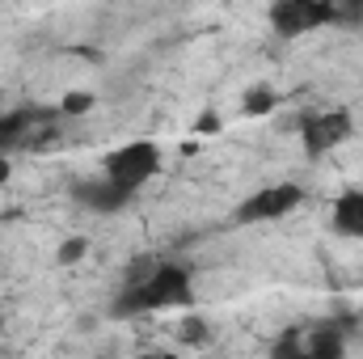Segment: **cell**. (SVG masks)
<instances>
[{
    "instance_id": "obj_1",
    "label": "cell",
    "mask_w": 363,
    "mask_h": 359,
    "mask_svg": "<svg viewBox=\"0 0 363 359\" xmlns=\"http://www.w3.org/2000/svg\"><path fill=\"white\" fill-rule=\"evenodd\" d=\"M190 304H194V275H190V267L140 258L135 267L127 270V283L114 296L110 313L114 317H148V313L190 309Z\"/></svg>"
},
{
    "instance_id": "obj_2",
    "label": "cell",
    "mask_w": 363,
    "mask_h": 359,
    "mask_svg": "<svg viewBox=\"0 0 363 359\" xmlns=\"http://www.w3.org/2000/svg\"><path fill=\"white\" fill-rule=\"evenodd\" d=\"M355 136V118H351V110H342V106H334V110H313V114H304L300 118V148H304V157H325V153H334V148H342L347 140Z\"/></svg>"
},
{
    "instance_id": "obj_3",
    "label": "cell",
    "mask_w": 363,
    "mask_h": 359,
    "mask_svg": "<svg viewBox=\"0 0 363 359\" xmlns=\"http://www.w3.org/2000/svg\"><path fill=\"white\" fill-rule=\"evenodd\" d=\"M101 174H110L123 186H144L161 174V144L157 140H131V144H118L106 161H101Z\"/></svg>"
},
{
    "instance_id": "obj_4",
    "label": "cell",
    "mask_w": 363,
    "mask_h": 359,
    "mask_svg": "<svg viewBox=\"0 0 363 359\" xmlns=\"http://www.w3.org/2000/svg\"><path fill=\"white\" fill-rule=\"evenodd\" d=\"M300 203H304V186H296V182H274V186L254 190V194L233 211V224H271V220L291 216Z\"/></svg>"
},
{
    "instance_id": "obj_5",
    "label": "cell",
    "mask_w": 363,
    "mask_h": 359,
    "mask_svg": "<svg viewBox=\"0 0 363 359\" xmlns=\"http://www.w3.org/2000/svg\"><path fill=\"white\" fill-rule=\"evenodd\" d=\"M321 26H334V0H271V30L279 38H300Z\"/></svg>"
},
{
    "instance_id": "obj_6",
    "label": "cell",
    "mask_w": 363,
    "mask_h": 359,
    "mask_svg": "<svg viewBox=\"0 0 363 359\" xmlns=\"http://www.w3.org/2000/svg\"><path fill=\"white\" fill-rule=\"evenodd\" d=\"M135 199V186H123L110 174H97V178H81L72 182V203H81L93 216H114V211H127Z\"/></svg>"
},
{
    "instance_id": "obj_7",
    "label": "cell",
    "mask_w": 363,
    "mask_h": 359,
    "mask_svg": "<svg viewBox=\"0 0 363 359\" xmlns=\"http://www.w3.org/2000/svg\"><path fill=\"white\" fill-rule=\"evenodd\" d=\"M347 355V326L342 321H317L304 330V359H342Z\"/></svg>"
},
{
    "instance_id": "obj_8",
    "label": "cell",
    "mask_w": 363,
    "mask_h": 359,
    "mask_svg": "<svg viewBox=\"0 0 363 359\" xmlns=\"http://www.w3.org/2000/svg\"><path fill=\"white\" fill-rule=\"evenodd\" d=\"M330 224L338 237L363 241V190H342L330 207Z\"/></svg>"
},
{
    "instance_id": "obj_9",
    "label": "cell",
    "mask_w": 363,
    "mask_h": 359,
    "mask_svg": "<svg viewBox=\"0 0 363 359\" xmlns=\"http://www.w3.org/2000/svg\"><path fill=\"white\" fill-rule=\"evenodd\" d=\"M274 106H279V93L271 85H254V89H245V97H241V110L250 118H267V114H274Z\"/></svg>"
},
{
    "instance_id": "obj_10",
    "label": "cell",
    "mask_w": 363,
    "mask_h": 359,
    "mask_svg": "<svg viewBox=\"0 0 363 359\" xmlns=\"http://www.w3.org/2000/svg\"><path fill=\"white\" fill-rule=\"evenodd\" d=\"M178 343L182 347H207V343H211V330H207V321H203L199 313H182Z\"/></svg>"
},
{
    "instance_id": "obj_11",
    "label": "cell",
    "mask_w": 363,
    "mask_h": 359,
    "mask_svg": "<svg viewBox=\"0 0 363 359\" xmlns=\"http://www.w3.org/2000/svg\"><path fill=\"white\" fill-rule=\"evenodd\" d=\"M274 359H304V326H291L287 334H279L271 343Z\"/></svg>"
},
{
    "instance_id": "obj_12",
    "label": "cell",
    "mask_w": 363,
    "mask_h": 359,
    "mask_svg": "<svg viewBox=\"0 0 363 359\" xmlns=\"http://www.w3.org/2000/svg\"><path fill=\"white\" fill-rule=\"evenodd\" d=\"M85 254H89V241H85V237H68V241L55 250V263H60V267H77Z\"/></svg>"
},
{
    "instance_id": "obj_13",
    "label": "cell",
    "mask_w": 363,
    "mask_h": 359,
    "mask_svg": "<svg viewBox=\"0 0 363 359\" xmlns=\"http://www.w3.org/2000/svg\"><path fill=\"white\" fill-rule=\"evenodd\" d=\"M89 110H93V93H81V89L64 93V101H60V114H64V118H81V114H89Z\"/></svg>"
},
{
    "instance_id": "obj_14",
    "label": "cell",
    "mask_w": 363,
    "mask_h": 359,
    "mask_svg": "<svg viewBox=\"0 0 363 359\" xmlns=\"http://www.w3.org/2000/svg\"><path fill=\"white\" fill-rule=\"evenodd\" d=\"M334 26H363V0H334Z\"/></svg>"
},
{
    "instance_id": "obj_15",
    "label": "cell",
    "mask_w": 363,
    "mask_h": 359,
    "mask_svg": "<svg viewBox=\"0 0 363 359\" xmlns=\"http://www.w3.org/2000/svg\"><path fill=\"white\" fill-rule=\"evenodd\" d=\"M220 127H224V118H220L216 110H203V114L194 118V131H199V136H216Z\"/></svg>"
},
{
    "instance_id": "obj_16",
    "label": "cell",
    "mask_w": 363,
    "mask_h": 359,
    "mask_svg": "<svg viewBox=\"0 0 363 359\" xmlns=\"http://www.w3.org/2000/svg\"><path fill=\"white\" fill-rule=\"evenodd\" d=\"M9 178H13V157H9V153H0V186H4Z\"/></svg>"
},
{
    "instance_id": "obj_17",
    "label": "cell",
    "mask_w": 363,
    "mask_h": 359,
    "mask_svg": "<svg viewBox=\"0 0 363 359\" xmlns=\"http://www.w3.org/2000/svg\"><path fill=\"white\" fill-rule=\"evenodd\" d=\"M0 326H4V317H0Z\"/></svg>"
},
{
    "instance_id": "obj_18",
    "label": "cell",
    "mask_w": 363,
    "mask_h": 359,
    "mask_svg": "<svg viewBox=\"0 0 363 359\" xmlns=\"http://www.w3.org/2000/svg\"><path fill=\"white\" fill-rule=\"evenodd\" d=\"M0 110H4V106H0Z\"/></svg>"
}]
</instances>
